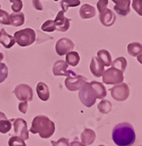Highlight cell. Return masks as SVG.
Listing matches in <instances>:
<instances>
[{"instance_id": "1", "label": "cell", "mask_w": 142, "mask_h": 146, "mask_svg": "<svg viewBox=\"0 0 142 146\" xmlns=\"http://www.w3.org/2000/svg\"><path fill=\"white\" fill-rule=\"evenodd\" d=\"M135 139V129L128 122L119 123L112 130V139L117 146H131Z\"/></svg>"}, {"instance_id": "2", "label": "cell", "mask_w": 142, "mask_h": 146, "mask_svg": "<svg viewBox=\"0 0 142 146\" xmlns=\"http://www.w3.org/2000/svg\"><path fill=\"white\" fill-rule=\"evenodd\" d=\"M55 131V125L48 116L40 115L34 117L32 122L30 132L33 134L38 133L42 139L50 138Z\"/></svg>"}, {"instance_id": "3", "label": "cell", "mask_w": 142, "mask_h": 146, "mask_svg": "<svg viewBox=\"0 0 142 146\" xmlns=\"http://www.w3.org/2000/svg\"><path fill=\"white\" fill-rule=\"evenodd\" d=\"M79 90L78 97L82 104L88 108L93 106L97 100V97L95 92L90 86V83L86 82Z\"/></svg>"}, {"instance_id": "4", "label": "cell", "mask_w": 142, "mask_h": 146, "mask_svg": "<svg viewBox=\"0 0 142 146\" xmlns=\"http://www.w3.org/2000/svg\"><path fill=\"white\" fill-rule=\"evenodd\" d=\"M15 42L21 47H27L32 45L36 40L35 31L32 28H25L15 32L14 34Z\"/></svg>"}, {"instance_id": "5", "label": "cell", "mask_w": 142, "mask_h": 146, "mask_svg": "<svg viewBox=\"0 0 142 146\" xmlns=\"http://www.w3.org/2000/svg\"><path fill=\"white\" fill-rule=\"evenodd\" d=\"M124 77H123V73L121 71L114 68L111 66V68L107 69L105 71L102 75V80L103 82L106 84H119L123 82Z\"/></svg>"}, {"instance_id": "6", "label": "cell", "mask_w": 142, "mask_h": 146, "mask_svg": "<svg viewBox=\"0 0 142 146\" xmlns=\"http://www.w3.org/2000/svg\"><path fill=\"white\" fill-rule=\"evenodd\" d=\"M111 97L116 101H125L129 96V88L126 83L121 82L119 84L115 85L110 89Z\"/></svg>"}, {"instance_id": "7", "label": "cell", "mask_w": 142, "mask_h": 146, "mask_svg": "<svg viewBox=\"0 0 142 146\" xmlns=\"http://www.w3.org/2000/svg\"><path fill=\"white\" fill-rule=\"evenodd\" d=\"M15 95L16 96V98L22 101H32L33 99V88L27 85V84H19L18 86H16L14 89Z\"/></svg>"}, {"instance_id": "8", "label": "cell", "mask_w": 142, "mask_h": 146, "mask_svg": "<svg viewBox=\"0 0 142 146\" xmlns=\"http://www.w3.org/2000/svg\"><path fill=\"white\" fill-rule=\"evenodd\" d=\"M86 80L87 78L84 77L83 76L76 74L67 77V79L65 80V85L69 91L74 92L79 90L83 87V85L86 82Z\"/></svg>"}, {"instance_id": "9", "label": "cell", "mask_w": 142, "mask_h": 146, "mask_svg": "<svg viewBox=\"0 0 142 146\" xmlns=\"http://www.w3.org/2000/svg\"><path fill=\"white\" fill-rule=\"evenodd\" d=\"M75 45L71 39L67 37H62L59 39L55 43V51L58 55L63 56L67 54L68 52L71 51L74 48Z\"/></svg>"}, {"instance_id": "10", "label": "cell", "mask_w": 142, "mask_h": 146, "mask_svg": "<svg viewBox=\"0 0 142 146\" xmlns=\"http://www.w3.org/2000/svg\"><path fill=\"white\" fill-rule=\"evenodd\" d=\"M14 131L15 134L23 140L29 139V131L27 129V124L24 119L17 118L14 120Z\"/></svg>"}, {"instance_id": "11", "label": "cell", "mask_w": 142, "mask_h": 146, "mask_svg": "<svg viewBox=\"0 0 142 146\" xmlns=\"http://www.w3.org/2000/svg\"><path fill=\"white\" fill-rule=\"evenodd\" d=\"M64 12L62 10L59 11L55 19V30L59 31V32H62L65 33L67 32L69 27H70V22L71 20L67 18L64 15Z\"/></svg>"}, {"instance_id": "12", "label": "cell", "mask_w": 142, "mask_h": 146, "mask_svg": "<svg viewBox=\"0 0 142 146\" xmlns=\"http://www.w3.org/2000/svg\"><path fill=\"white\" fill-rule=\"evenodd\" d=\"M68 65L64 60H57L55 62L53 66V73L55 76H70L72 75H76V73L72 71H67Z\"/></svg>"}, {"instance_id": "13", "label": "cell", "mask_w": 142, "mask_h": 146, "mask_svg": "<svg viewBox=\"0 0 142 146\" xmlns=\"http://www.w3.org/2000/svg\"><path fill=\"white\" fill-rule=\"evenodd\" d=\"M99 19H100V21L101 22V24L103 26L108 27H111L115 23L117 18H116L114 12H112L109 9H107L103 12L100 13Z\"/></svg>"}, {"instance_id": "14", "label": "cell", "mask_w": 142, "mask_h": 146, "mask_svg": "<svg viewBox=\"0 0 142 146\" xmlns=\"http://www.w3.org/2000/svg\"><path fill=\"white\" fill-rule=\"evenodd\" d=\"M89 69L91 73L96 76V77H101L102 76L103 73L105 72V66L99 60V59L97 57H95L92 59L90 66H89Z\"/></svg>"}, {"instance_id": "15", "label": "cell", "mask_w": 142, "mask_h": 146, "mask_svg": "<svg viewBox=\"0 0 142 146\" xmlns=\"http://www.w3.org/2000/svg\"><path fill=\"white\" fill-rule=\"evenodd\" d=\"M36 90H37V94L38 98L43 100V101H47L49 99L50 96V93H49V87L46 83L40 82L37 84L36 87Z\"/></svg>"}, {"instance_id": "16", "label": "cell", "mask_w": 142, "mask_h": 146, "mask_svg": "<svg viewBox=\"0 0 142 146\" xmlns=\"http://www.w3.org/2000/svg\"><path fill=\"white\" fill-rule=\"evenodd\" d=\"M0 43L5 48H10L15 45V41L14 36L9 35L8 33H6L5 29L3 28L0 31Z\"/></svg>"}, {"instance_id": "17", "label": "cell", "mask_w": 142, "mask_h": 146, "mask_svg": "<svg viewBox=\"0 0 142 146\" xmlns=\"http://www.w3.org/2000/svg\"><path fill=\"white\" fill-rule=\"evenodd\" d=\"M79 15L82 19L87 20V19H91V18L95 17L96 15V11L93 6L88 4V3H85L81 7L80 10H79Z\"/></svg>"}, {"instance_id": "18", "label": "cell", "mask_w": 142, "mask_h": 146, "mask_svg": "<svg viewBox=\"0 0 142 146\" xmlns=\"http://www.w3.org/2000/svg\"><path fill=\"white\" fill-rule=\"evenodd\" d=\"M96 138V134L94 130L86 128L81 134V140L82 143L85 145H91Z\"/></svg>"}, {"instance_id": "19", "label": "cell", "mask_w": 142, "mask_h": 146, "mask_svg": "<svg viewBox=\"0 0 142 146\" xmlns=\"http://www.w3.org/2000/svg\"><path fill=\"white\" fill-rule=\"evenodd\" d=\"M89 83H90V86L92 87V88L94 89V91L95 92L97 99L103 100L107 96V89L104 87L103 83L96 82V81H93Z\"/></svg>"}, {"instance_id": "20", "label": "cell", "mask_w": 142, "mask_h": 146, "mask_svg": "<svg viewBox=\"0 0 142 146\" xmlns=\"http://www.w3.org/2000/svg\"><path fill=\"white\" fill-rule=\"evenodd\" d=\"M130 5H131V0H126L122 3L116 4L113 9L119 15L126 16L130 12Z\"/></svg>"}, {"instance_id": "21", "label": "cell", "mask_w": 142, "mask_h": 146, "mask_svg": "<svg viewBox=\"0 0 142 146\" xmlns=\"http://www.w3.org/2000/svg\"><path fill=\"white\" fill-rule=\"evenodd\" d=\"M10 25L13 27H21L25 23V15L22 12L12 13L9 15Z\"/></svg>"}, {"instance_id": "22", "label": "cell", "mask_w": 142, "mask_h": 146, "mask_svg": "<svg viewBox=\"0 0 142 146\" xmlns=\"http://www.w3.org/2000/svg\"><path fill=\"white\" fill-rule=\"evenodd\" d=\"M12 127V124L9 120L7 119V116L3 112L0 111V133H7L10 131Z\"/></svg>"}, {"instance_id": "23", "label": "cell", "mask_w": 142, "mask_h": 146, "mask_svg": "<svg viewBox=\"0 0 142 146\" xmlns=\"http://www.w3.org/2000/svg\"><path fill=\"white\" fill-rule=\"evenodd\" d=\"M97 58L104 65V66H111V55L106 49H101L97 53Z\"/></svg>"}, {"instance_id": "24", "label": "cell", "mask_w": 142, "mask_h": 146, "mask_svg": "<svg viewBox=\"0 0 142 146\" xmlns=\"http://www.w3.org/2000/svg\"><path fill=\"white\" fill-rule=\"evenodd\" d=\"M128 53L129 55L133 56V57H136L139 54H141L142 51V45L141 42H130L128 45Z\"/></svg>"}, {"instance_id": "25", "label": "cell", "mask_w": 142, "mask_h": 146, "mask_svg": "<svg viewBox=\"0 0 142 146\" xmlns=\"http://www.w3.org/2000/svg\"><path fill=\"white\" fill-rule=\"evenodd\" d=\"M80 61V56L77 52L70 51L66 54V62L71 66H77Z\"/></svg>"}, {"instance_id": "26", "label": "cell", "mask_w": 142, "mask_h": 146, "mask_svg": "<svg viewBox=\"0 0 142 146\" xmlns=\"http://www.w3.org/2000/svg\"><path fill=\"white\" fill-rule=\"evenodd\" d=\"M111 66L123 73L127 67V60L124 57H118L111 62Z\"/></svg>"}, {"instance_id": "27", "label": "cell", "mask_w": 142, "mask_h": 146, "mask_svg": "<svg viewBox=\"0 0 142 146\" xmlns=\"http://www.w3.org/2000/svg\"><path fill=\"white\" fill-rule=\"evenodd\" d=\"M81 2L80 0H61V7L62 9V11L66 13L70 7H77L80 5Z\"/></svg>"}, {"instance_id": "28", "label": "cell", "mask_w": 142, "mask_h": 146, "mask_svg": "<svg viewBox=\"0 0 142 146\" xmlns=\"http://www.w3.org/2000/svg\"><path fill=\"white\" fill-rule=\"evenodd\" d=\"M111 107L112 105L109 100H103L98 105V110L102 114H108L111 110Z\"/></svg>"}, {"instance_id": "29", "label": "cell", "mask_w": 142, "mask_h": 146, "mask_svg": "<svg viewBox=\"0 0 142 146\" xmlns=\"http://www.w3.org/2000/svg\"><path fill=\"white\" fill-rule=\"evenodd\" d=\"M42 31L46 32V33H53L55 31V21L52 20H48L46 21L41 27Z\"/></svg>"}, {"instance_id": "30", "label": "cell", "mask_w": 142, "mask_h": 146, "mask_svg": "<svg viewBox=\"0 0 142 146\" xmlns=\"http://www.w3.org/2000/svg\"><path fill=\"white\" fill-rule=\"evenodd\" d=\"M9 146H27L25 140L19 136H12L9 139Z\"/></svg>"}, {"instance_id": "31", "label": "cell", "mask_w": 142, "mask_h": 146, "mask_svg": "<svg viewBox=\"0 0 142 146\" xmlns=\"http://www.w3.org/2000/svg\"><path fill=\"white\" fill-rule=\"evenodd\" d=\"M9 2L12 3L11 9L15 13L21 12L23 8V2L21 0H9Z\"/></svg>"}, {"instance_id": "32", "label": "cell", "mask_w": 142, "mask_h": 146, "mask_svg": "<svg viewBox=\"0 0 142 146\" xmlns=\"http://www.w3.org/2000/svg\"><path fill=\"white\" fill-rule=\"evenodd\" d=\"M8 67L4 63H0V83L3 82L8 77Z\"/></svg>"}, {"instance_id": "33", "label": "cell", "mask_w": 142, "mask_h": 146, "mask_svg": "<svg viewBox=\"0 0 142 146\" xmlns=\"http://www.w3.org/2000/svg\"><path fill=\"white\" fill-rule=\"evenodd\" d=\"M0 24L6 25V26L10 25L9 15L8 14V12L3 9H0Z\"/></svg>"}, {"instance_id": "34", "label": "cell", "mask_w": 142, "mask_h": 146, "mask_svg": "<svg viewBox=\"0 0 142 146\" xmlns=\"http://www.w3.org/2000/svg\"><path fill=\"white\" fill-rule=\"evenodd\" d=\"M132 7L135 10V12L140 15H142V0H133Z\"/></svg>"}, {"instance_id": "35", "label": "cell", "mask_w": 142, "mask_h": 146, "mask_svg": "<svg viewBox=\"0 0 142 146\" xmlns=\"http://www.w3.org/2000/svg\"><path fill=\"white\" fill-rule=\"evenodd\" d=\"M51 144H52V146H70L68 139H65V138H61L58 141L52 140L51 141Z\"/></svg>"}, {"instance_id": "36", "label": "cell", "mask_w": 142, "mask_h": 146, "mask_svg": "<svg viewBox=\"0 0 142 146\" xmlns=\"http://www.w3.org/2000/svg\"><path fill=\"white\" fill-rule=\"evenodd\" d=\"M107 5H108V0H99L97 2V9L99 13H101L104 10H106L107 9Z\"/></svg>"}, {"instance_id": "37", "label": "cell", "mask_w": 142, "mask_h": 146, "mask_svg": "<svg viewBox=\"0 0 142 146\" xmlns=\"http://www.w3.org/2000/svg\"><path fill=\"white\" fill-rule=\"evenodd\" d=\"M18 108H19V110L23 113V114H26L27 111V109H28V104H27V101H22L19 104L18 106Z\"/></svg>"}, {"instance_id": "38", "label": "cell", "mask_w": 142, "mask_h": 146, "mask_svg": "<svg viewBox=\"0 0 142 146\" xmlns=\"http://www.w3.org/2000/svg\"><path fill=\"white\" fill-rule=\"evenodd\" d=\"M33 5L37 10H43V6L41 3V0H33Z\"/></svg>"}, {"instance_id": "39", "label": "cell", "mask_w": 142, "mask_h": 146, "mask_svg": "<svg viewBox=\"0 0 142 146\" xmlns=\"http://www.w3.org/2000/svg\"><path fill=\"white\" fill-rule=\"evenodd\" d=\"M70 146H87L85 145H83L82 142H79V141H73L70 144Z\"/></svg>"}, {"instance_id": "40", "label": "cell", "mask_w": 142, "mask_h": 146, "mask_svg": "<svg viewBox=\"0 0 142 146\" xmlns=\"http://www.w3.org/2000/svg\"><path fill=\"white\" fill-rule=\"evenodd\" d=\"M113 3H115L116 4H119V3H123L124 1H126V0H111Z\"/></svg>"}, {"instance_id": "41", "label": "cell", "mask_w": 142, "mask_h": 146, "mask_svg": "<svg viewBox=\"0 0 142 146\" xmlns=\"http://www.w3.org/2000/svg\"><path fill=\"white\" fill-rule=\"evenodd\" d=\"M3 53H0V63H1V61L3 60Z\"/></svg>"}, {"instance_id": "42", "label": "cell", "mask_w": 142, "mask_h": 146, "mask_svg": "<svg viewBox=\"0 0 142 146\" xmlns=\"http://www.w3.org/2000/svg\"><path fill=\"white\" fill-rule=\"evenodd\" d=\"M98 146H105V145H98Z\"/></svg>"}, {"instance_id": "43", "label": "cell", "mask_w": 142, "mask_h": 146, "mask_svg": "<svg viewBox=\"0 0 142 146\" xmlns=\"http://www.w3.org/2000/svg\"><path fill=\"white\" fill-rule=\"evenodd\" d=\"M0 8H1V5H0Z\"/></svg>"}]
</instances>
